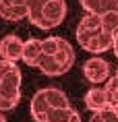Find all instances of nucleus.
Segmentation results:
<instances>
[{
  "instance_id": "39448f33",
  "label": "nucleus",
  "mask_w": 118,
  "mask_h": 122,
  "mask_svg": "<svg viewBox=\"0 0 118 122\" xmlns=\"http://www.w3.org/2000/svg\"><path fill=\"white\" fill-rule=\"evenodd\" d=\"M0 56L4 60H10V62H17L23 56V39L19 35H6V37L0 39Z\"/></svg>"
},
{
  "instance_id": "6e6552de",
  "label": "nucleus",
  "mask_w": 118,
  "mask_h": 122,
  "mask_svg": "<svg viewBox=\"0 0 118 122\" xmlns=\"http://www.w3.org/2000/svg\"><path fill=\"white\" fill-rule=\"evenodd\" d=\"M85 106L91 110V112H102V110L110 108V106H108L106 89H99V87L89 89V91H87V95H85Z\"/></svg>"
},
{
  "instance_id": "412c9836",
  "label": "nucleus",
  "mask_w": 118,
  "mask_h": 122,
  "mask_svg": "<svg viewBox=\"0 0 118 122\" xmlns=\"http://www.w3.org/2000/svg\"><path fill=\"white\" fill-rule=\"evenodd\" d=\"M89 122H104V118L99 116V112H93V116H91V120Z\"/></svg>"
},
{
  "instance_id": "9b49d317",
  "label": "nucleus",
  "mask_w": 118,
  "mask_h": 122,
  "mask_svg": "<svg viewBox=\"0 0 118 122\" xmlns=\"http://www.w3.org/2000/svg\"><path fill=\"white\" fill-rule=\"evenodd\" d=\"M48 110H50V103L46 102V97H44V93H41V89L33 95L31 99V116L35 122H46L48 118Z\"/></svg>"
},
{
  "instance_id": "a878e982",
  "label": "nucleus",
  "mask_w": 118,
  "mask_h": 122,
  "mask_svg": "<svg viewBox=\"0 0 118 122\" xmlns=\"http://www.w3.org/2000/svg\"><path fill=\"white\" fill-rule=\"evenodd\" d=\"M0 83H2V81H0Z\"/></svg>"
},
{
  "instance_id": "f3484780",
  "label": "nucleus",
  "mask_w": 118,
  "mask_h": 122,
  "mask_svg": "<svg viewBox=\"0 0 118 122\" xmlns=\"http://www.w3.org/2000/svg\"><path fill=\"white\" fill-rule=\"evenodd\" d=\"M99 19H102V25H104L106 31H112V33L118 31V10L102 13V15H99Z\"/></svg>"
},
{
  "instance_id": "1a4fd4ad",
  "label": "nucleus",
  "mask_w": 118,
  "mask_h": 122,
  "mask_svg": "<svg viewBox=\"0 0 118 122\" xmlns=\"http://www.w3.org/2000/svg\"><path fill=\"white\" fill-rule=\"evenodd\" d=\"M39 56H41V39L31 37V39H27V41H23V56H21V60L25 64L35 66Z\"/></svg>"
},
{
  "instance_id": "b1692460",
  "label": "nucleus",
  "mask_w": 118,
  "mask_h": 122,
  "mask_svg": "<svg viewBox=\"0 0 118 122\" xmlns=\"http://www.w3.org/2000/svg\"><path fill=\"white\" fill-rule=\"evenodd\" d=\"M114 110H116V112H118V106H116V108H114Z\"/></svg>"
},
{
  "instance_id": "4be33fe9",
  "label": "nucleus",
  "mask_w": 118,
  "mask_h": 122,
  "mask_svg": "<svg viewBox=\"0 0 118 122\" xmlns=\"http://www.w3.org/2000/svg\"><path fill=\"white\" fill-rule=\"evenodd\" d=\"M68 122H81V118H79V114H77V112H75V114L71 116V120H68Z\"/></svg>"
},
{
  "instance_id": "20e7f679",
  "label": "nucleus",
  "mask_w": 118,
  "mask_h": 122,
  "mask_svg": "<svg viewBox=\"0 0 118 122\" xmlns=\"http://www.w3.org/2000/svg\"><path fill=\"white\" fill-rule=\"evenodd\" d=\"M83 75L89 83H106L110 79V66L102 58H89L83 64Z\"/></svg>"
},
{
  "instance_id": "dca6fc26",
  "label": "nucleus",
  "mask_w": 118,
  "mask_h": 122,
  "mask_svg": "<svg viewBox=\"0 0 118 122\" xmlns=\"http://www.w3.org/2000/svg\"><path fill=\"white\" fill-rule=\"evenodd\" d=\"M106 95H108V106L116 108L118 106V77H112L106 81Z\"/></svg>"
},
{
  "instance_id": "f257e3e1",
  "label": "nucleus",
  "mask_w": 118,
  "mask_h": 122,
  "mask_svg": "<svg viewBox=\"0 0 118 122\" xmlns=\"http://www.w3.org/2000/svg\"><path fill=\"white\" fill-rule=\"evenodd\" d=\"M66 17V2L64 0H31L27 19L41 31H50L58 27Z\"/></svg>"
},
{
  "instance_id": "9d476101",
  "label": "nucleus",
  "mask_w": 118,
  "mask_h": 122,
  "mask_svg": "<svg viewBox=\"0 0 118 122\" xmlns=\"http://www.w3.org/2000/svg\"><path fill=\"white\" fill-rule=\"evenodd\" d=\"M79 2L87 13H93V15H102L118 8V0H79Z\"/></svg>"
},
{
  "instance_id": "7ed1b4c3",
  "label": "nucleus",
  "mask_w": 118,
  "mask_h": 122,
  "mask_svg": "<svg viewBox=\"0 0 118 122\" xmlns=\"http://www.w3.org/2000/svg\"><path fill=\"white\" fill-rule=\"evenodd\" d=\"M31 0H0V17L6 21H23L29 15Z\"/></svg>"
},
{
  "instance_id": "6ab92c4d",
  "label": "nucleus",
  "mask_w": 118,
  "mask_h": 122,
  "mask_svg": "<svg viewBox=\"0 0 118 122\" xmlns=\"http://www.w3.org/2000/svg\"><path fill=\"white\" fill-rule=\"evenodd\" d=\"M15 66V62H10V60H4V58H0V79L4 77L10 68Z\"/></svg>"
},
{
  "instance_id": "423d86ee",
  "label": "nucleus",
  "mask_w": 118,
  "mask_h": 122,
  "mask_svg": "<svg viewBox=\"0 0 118 122\" xmlns=\"http://www.w3.org/2000/svg\"><path fill=\"white\" fill-rule=\"evenodd\" d=\"M35 66H37V68L44 72V75H48V77H60V75L68 72L62 64H58V62H56V58H54V56H50V54H44V52H41V56L37 58Z\"/></svg>"
},
{
  "instance_id": "f8f14e48",
  "label": "nucleus",
  "mask_w": 118,
  "mask_h": 122,
  "mask_svg": "<svg viewBox=\"0 0 118 122\" xmlns=\"http://www.w3.org/2000/svg\"><path fill=\"white\" fill-rule=\"evenodd\" d=\"M19 99H21V89L0 87V112H8V110L17 108Z\"/></svg>"
},
{
  "instance_id": "aec40b11",
  "label": "nucleus",
  "mask_w": 118,
  "mask_h": 122,
  "mask_svg": "<svg viewBox=\"0 0 118 122\" xmlns=\"http://www.w3.org/2000/svg\"><path fill=\"white\" fill-rule=\"evenodd\" d=\"M112 50H114V54H116V58H118V31L114 33V44H112Z\"/></svg>"
},
{
  "instance_id": "4468645a",
  "label": "nucleus",
  "mask_w": 118,
  "mask_h": 122,
  "mask_svg": "<svg viewBox=\"0 0 118 122\" xmlns=\"http://www.w3.org/2000/svg\"><path fill=\"white\" fill-rule=\"evenodd\" d=\"M72 114H75V110H72L71 106H68V108H50L48 110L46 122H68Z\"/></svg>"
},
{
  "instance_id": "393cba45",
  "label": "nucleus",
  "mask_w": 118,
  "mask_h": 122,
  "mask_svg": "<svg viewBox=\"0 0 118 122\" xmlns=\"http://www.w3.org/2000/svg\"><path fill=\"white\" fill-rule=\"evenodd\" d=\"M116 77H118V71H116Z\"/></svg>"
},
{
  "instance_id": "a211bd4d",
  "label": "nucleus",
  "mask_w": 118,
  "mask_h": 122,
  "mask_svg": "<svg viewBox=\"0 0 118 122\" xmlns=\"http://www.w3.org/2000/svg\"><path fill=\"white\" fill-rule=\"evenodd\" d=\"M99 116L104 118V122H118V112L114 108H106L99 112Z\"/></svg>"
},
{
  "instance_id": "5701e85b",
  "label": "nucleus",
  "mask_w": 118,
  "mask_h": 122,
  "mask_svg": "<svg viewBox=\"0 0 118 122\" xmlns=\"http://www.w3.org/2000/svg\"><path fill=\"white\" fill-rule=\"evenodd\" d=\"M0 122H6V118H4V114H0Z\"/></svg>"
},
{
  "instance_id": "ddd939ff",
  "label": "nucleus",
  "mask_w": 118,
  "mask_h": 122,
  "mask_svg": "<svg viewBox=\"0 0 118 122\" xmlns=\"http://www.w3.org/2000/svg\"><path fill=\"white\" fill-rule=\"evenodd\" d=\"M41 93L46 97V102L50 103V108H68V106H71L66 93L60 91V89H56V87H46V89H41Z\"/></svg>"
},
{
  "instance_id": "f03ea898",
  "label": "nucleus",
  "mask_w": 118,
  "mask_h": 122,
  "mask_svg": "<svg viewBox=\"0 0 118 122\" xmlns=\"http://www.w3.org/2000/svg\"><path fill=\"white\" fill-rule=\"evenodd\" d=\"M99 31H104V25H102L99 15L87 13L77 25V33H75V35H77V44L85 50V46L89 44V39H93Z\"/></svg>"
},
{
  "instance_id": "0eeeda50",
  "label": "nucleus",
  "mask_w": 118,
  "mask_h": 122,
  "mask_svg": "<svg viewBox=\"0 0 118 122\" xmlns=\"http://www.w3.org/2000/svg\"><path fill=\"white\" fill-rule=\"evenodd\" d=\"M112 44H114V33L104 29V31H99L93 39H89V44L85 46V50L87 52H93V54H102V52L110 50Z\"/></svg>"
},
{
  "instance_id": "2eb2a0df",
  "label": "nucleus",
  "mask_w": 118,
  "mask_h": 122,
  "mask_svg": "<svg viewBox=\"0 0 118 122\" xmlns=\"http://www.w3.org/2000/svg\"><path fill=\"white\" fill-rule=\"evenodd\" d=\"M2 83H0V87H8V89H21V71L19 66L15 64L10 71L4 75V77L0 79Z\"/></svg>"
}]
</instances>
